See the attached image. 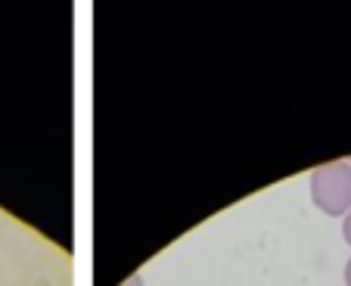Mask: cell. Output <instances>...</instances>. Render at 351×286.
<instances>
[{"label":"cell","instance_id":"obj_2","mask_svg":"<svg viewBox=\"0 0 351 286\" xmlns=\"http://www.w3.org/2000/svg\"><path fill=\"white\" fill-rule=\"evenodd\" d=\"M342 240H345V243H348V246H351V212H348V215H345V218H342Z\"/></svg>","mask_w":351,"mask_h":286},{"label":"cell","instance_id":"obj_3","mask_svg":"<svg viewBox=\"0 0 351 286\" xmlns=\"http://www.w3.org/2000/svg\"><path fill=\"white\" fill-rule=\"evenodd\" d=\"M119 286H146V283H143V277H140V274H131V277H125Z\"/></svg>","mask_w":351,"mask_h":286},{"label":"cell","instance_id":"obj_4","mask_svg":"<svg viewBox=\"0 0 351 286\" xmlns=\"http://www.w3.org/2000/svg\"><path fill=\"white\" fill-rule=\"evenodd\" d=\"M342 280H345V286H351V259L345 261V271H342Z\"/></svg>","mask_w":351,"mask_h":286},{"label":"cell","instance_id":"obj_1","mask_svg":"<svg viewBox=\"0 0 351 286\" xmlns=\"http://www.w3.org/2000/svg\"><path fill=\"white\" fill-rule=\"evenodd\" d=\"M308 193L314 208L330 218H345L351 212V165L348 159L317 165L308 178Z\"/></svg>","mask_w":351,"mask_h":286},{"label":"cell","instance_id":"obj_5","mask_svg":"<svg viewBox=\"0 0 351 286\" xmlns=\"http://www.w3.org/2000/svg\"><path fill=\"white\" fill-rule=\"evenodd\" d=\"M348 165H351V159H348Z\"/></svg>","mask_w":351,"mask_h":286}]
</instances>
